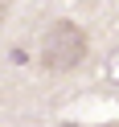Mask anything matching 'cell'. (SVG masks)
I'll list each match as a JSON object with an SVG mask.
<instances>
[{"mask_svg":"<svg viewBox=\"0 0 119 127\" xmlns=\"http://www.w3.org/2000/svg\"><path fill=\"white\" fill-rule=\"evenodd\" d=\"M111 78H119V62H115V70H111Z\"/></svg>","mask_w":119,"mask_h":127,"instance_id":"2","label":"cell"},{"mask_svg":"<svg viewBox=\"0 0 119 127\" xmlns=\"http://www.w3.org/2000/svg\"><path fill=\"white\" fill-rule=\"evenodd\" d=\"M0 17H4V4H0Z\"/></svg>","mask_w":119,"mask_h":127,"instance_id":"3","label":"cell"},{"mask_svg":"<svg viewBox=\"0 0 119 127\" xmlns=\"http://www.w3.org/2000/svg\"><path fill=\"white\" fill-rule=\"evenodd\" d=\"M82 58H86V33L74 21H53L41 41V66L62 74V70H74Z\"/></svg>","mask_w":119,"mask_h":127,"instance_id":"1","label":"cell"}]
</instances>
